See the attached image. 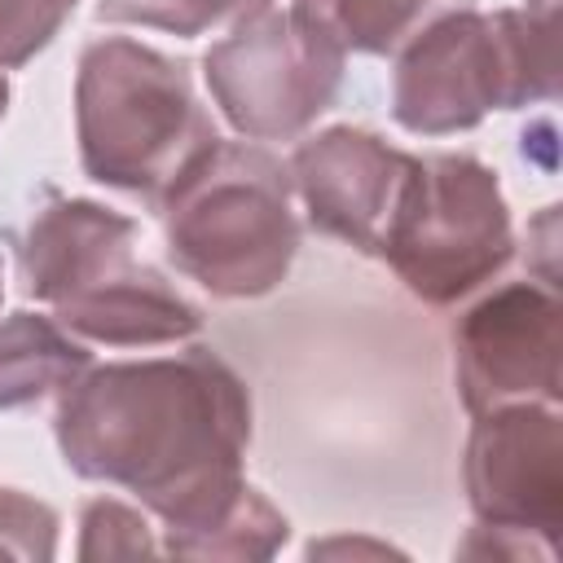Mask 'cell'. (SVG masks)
Masks as SVG:
<instances>
[{"label":"cell","instance_id":"ba28073f","mask_svg":"<svg viewBox=\"0 0 563 563\" xmlns=\"http://www.w3.org/2000/svg\"><path fill=\"white\" fill-rule=\"evenodd\" d=\"M563 299L554 282L493 286L453 321V378L466 413L497 405H559Z\"/></svg>","mask_w":563,"mask_h":563},{"label":"cell","instance_id":"9a60e30c","mask_svg":"<svg viewBox=\"0 0 563 563\" xmlns=\"http://www.w3.org/2000/svg\"><path fill=\"white\" fill-rule=\"evenodd\" d=\"M70 13L75 0H0V70H18L44 53Z\"/></svg>","mask_w":563,"mask_h":563},{"label":"cell","instance_id":"52a82bcc","mask_svg":"<svg viewBox=\"0 0 563 563\" xmlns=\"http://www.w3.org/2000/svg\"><path fill=\"white\" fill-rule=\"evenodd\" d=\"M462 484L484 554L554 559L563 528V422L559 405H497L475 413Z\"/></svg>","mask_w":563,"mask_h":563},{"label":"cell","instance_id":"2e32d148","mask_svg":"<svg viewBox=\"0 0 563 563\" xmlns=\"http://www.w3.org/2000/svg\"><path fill=\"white\" fill-rule=\"evenodd\" d=\"M57 510L18 493L0 488V559H22V563H48L57 554Z\"/></svg>","mask_w":563,"mask_h":563},{"label":"cell","instance_id":"5bb4252c","mask_svg":"<svg viewBox=\"0 0 563 563\" xmlns=\"http://www.w3.org/2000/svg\"><path fill=\"white\" fill-rule=\"evenodd\" d=\"M268 4L273 0H97V18L119 22V26H154V31L194 40L216 26H238Z\"/></svg>","mask_w":563,"mask_h":563},{"label":"cell","instance_id":"7c38bea8","mask_svg":"<svg viewBox=\"0 0 563 563\" xmlns=\"http://www.w3.org/2000/svg\"><path fill=\"white\" fill-rule=\"evenodd\" d=\"M88 365L92 352L57 317L13 312L0 321V409L62 396Z\"/></svg>","mask_w":563,"mask_h":563},{"label":"cell","instance_id":"d6986e66","mask_svg":"<svg viewBox=\"0 0 563 563\" xmlns=\"http://www.w3.org/2000/svg\"><path fill=\"white\" fill-rule=\"evenodd\" d=\"M0 299H4V286H0Z\"/></svg>","mask_w":563,"mask_h":563},{"label":"cell","instance_id":"8fae6325","mask_svg":"<svg viewBox=\"0 0 563 563\" xmlns=\"http://www.w3.org/2000/svg\"><path fill=\"white\" fill-rule=\"evenodd\" d=\"M57 321L88 343L106 347H158L202 330V308L189 303L158 268L136 260L101 290L57 308Z\"/></svg>","mask_w":563,"mask_h":563},{"label":"cell","instance_id":"30bf717a","mask_svg":"<svg viewBox=\"0 0 563 563\" xmlns=\"http://www.w3.org/2000/svg\"><path fill=\"white\" fill-rule=\"evenodd\" d=\"M136 264V220L92 198H53L18 238L22 290L66 308Z\"/></svg>","mask_w":563,"mask_h":563},{"label":"cell","instance_id":"7a4b0ae2","mask_svg":"<svg viewBox=\"0 0 563 563\" xmlns=\"http://www.w3.org/2000/svg\"><path fill=\"white\" fill-rule=\"evenodd\" d=\"M75 136L88 180L154 211L185 167L220 141L189 66L128 35L92 40L79 53Z\"/></svg>","mask_w":563,"mask_h":563},{"label":"cell","instance_id":"e0dca14e","mask_svg":"<svg viewBox=\"0 0 563 563\" xmlns=\"http://www.w3.org/2000/svg\"><path fill=\"white\" fill-rule=\"evenodd\" d=\"M79 559H119V554H154V537H150V523L123 506V501H110V497H97L84 506L79 515Z\"/></svg>","mask_w":563,"mask_h":563},{"label":"cell","instance_id":"ac0fdd59","mask_svg":"<svg viewBox=\"0 0 563 563\" xmlns=\"http://www.w3.org/2000/svg\"><path fill=\"white\" fill-rule=\"evenodd\" d=\"M4 110H9V79H4V70H0V119H4Z\"/></svg>","mask_w":563,"mask_h":563},{"label":"cell","instance_id":"5b68a950","mask_svg":"<svg viewBox=\"0 0 563 563\" xmlns=\"http://www.w3.org/2000/svg\"><path fill=\"white\" fill-rule=\"evenodd\" d=\"M378 260L405 290L449 308L488 286L515 260V229L501 180L475 154H413Z\"/></svg>","mask_w":563,"mask_h":563},{"label":"cell","instance_id":"4fadbf2b","mask_svg":"<svg viewBox=\"0 0 563 563\" xmlns=\"http://www.w3.org/2000/svg\"><path fill=\"white\" fill-rule=\"evenodd\" d=\"M471 4L475 0H295V13H303L343 53L396 57L422 26Z\"/></svg>","mask_w":563,"mask_h":563},{"label":"cell","instance_id":"6da1fadb","mask_svg":"<svg viewBox=\"0 0 563 563\" xmlns=\"http://www.w3.org/2000/svg\"><path fill=\"white\" fill-rule=\"evenodd\" d=\"M53 431L66 466L154 510L180 559H202L251 493V391L211 347L88 365L57 396Z\"/></svg>","mask_w":563,"mask_h":563},{"label":"cell","instance_id":"277c9868","mask_svg":"<svg viewBox=\"0 0 563 563\" xmlns=\"http://www.w3.org/2000/svg\"><path fill=\"white\" fill-rule=\"evenodd\" d=\"M167 260L216 299L277 290L299 255L290 167L264 145L216 141L158 202Z\"/></svg>","mask_w":563,"mask_h":563},{"label":"cell","instance_id":"3957f363","mask_svg":"<svg viewBox=\"0 0 563 563\" xmlns=\"http://www.w3.org/2000/svg\"><path fill=\"white\" fill-rule=\"evenodd\" d=\"M559 97V0L479 13L453 9L422 26L391 75V114L413 136H449L493 110Z\"/></svg>","mask_w":563,"mask_h":563},{"label":"cell","instance_id":"9c48e42d","mask_svg":"<svg viewBox=\"0 0 563 563\" xmlns=\"http://www.w3.org/2000/svg\"><path fill=\"white\" fill-rule=\"evenodd\" d=\"M286 167L317 233L339 238L361 255H378L400 189L413 172V154L387 145L369 128L339 123L299 141Z\"/></svg>","mask_w":563,"mask_h":563},{"label":"cell","instance_id":"8992f818","mask_svg":"<svg viewBox=\"0 0 563 563\" xmlns=\"http://www.w3.org/2000/svg\"><path fill=\"white\" fill-rule=\"evenodd\" d=\"M347 53L295 9H260L207 48L202 75L246 141H295L339 97Z\"/></svg>","mask_w":563,"mask_h":563}]
</instances>
